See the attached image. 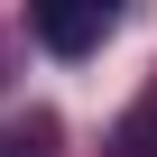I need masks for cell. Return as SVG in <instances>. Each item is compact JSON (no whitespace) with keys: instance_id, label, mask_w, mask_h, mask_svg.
<instances>
[{"instance_id":"7a4b0ae2","label":"cell","mask_w":157,"mask_h":157,"mask_svg":"<svg viewBox=\"0 0 157 157\" xmlns=\"http://www.w3.org/2000/svg\"><path fill=\"white\" fill-rule=\"evenodd\" d=\"M120 157H157V102H148V111H129V129H120Z\"/></svg>"},{"instance_id":"6da1fadb","label":"cell","mask_w":157,"mask_h":157,"mask_svg":"<svg viewBox=\"0 0 157 157\" xmlns=\"http://www.w3.org/2000/svg\"><path fill=\"white\" fill-rule=\"evenodd\" d=\"M37 37L56 56H83V46L111 37V10H102V0H46V10H37Z\"/></svg>"}]
</instances>
